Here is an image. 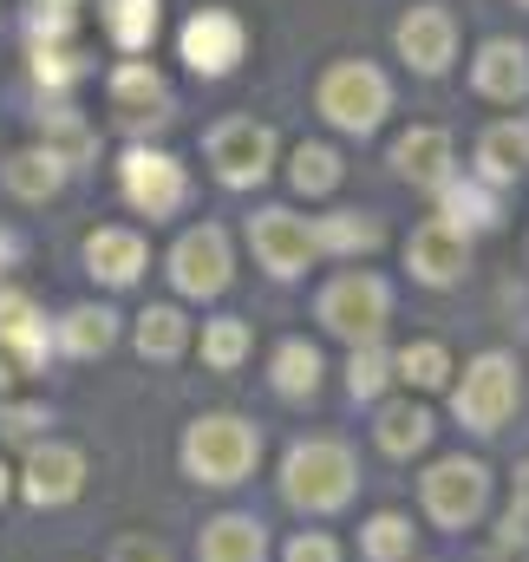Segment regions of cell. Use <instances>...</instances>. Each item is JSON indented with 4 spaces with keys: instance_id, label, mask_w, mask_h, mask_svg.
I'll use <instances>...</instances> for the list:
<instances>
[{
    "instance_id": "9a60e30c",
    "label": "cell",
    "mask_w": 529,
    "mask_h": 562,
    "mask_svg": "<svg viewBox=\"0 0 529 562\" xmlns=\"http://www.w3.org/2000/svg\"><path fill=\"white\" fill-rule=\"evenodd\" d=\"M393 170L412 190H444L458 177V157H451V132L444 125H412L393 144Z\"/></svg>"
},
{
    "instance_id": "60d3db41",
    "label": "cell",
    "mask_w": 529,
    "mask_h": 562,
    "mask_svg": "<svg viewBox=\"0 0 529 562\" xmlns=\"http://www.w3.org/2000/svg\"><path fill=\"white\" fill-rule=\"evenodd\" d=\"M517 504H524V517H529V464L517 471Z\"/></svg>"
},
{
    "instance_id": "277c9868",
    "label": "cell",
    "mask_w": 529,
    "mask_h": 562,
    "mask_svg": "<svg viewBox=\"0 0 529 562\" xmlns=\"http://www.w3.org/2000/svg\"><path fill=\"white\" fill-rule=\"evenodd\" d=\"M177 53L196 79H229L249 59V20L236 7H196L177 33Z\"/></svg>"
},
{
    "instance_id": "d6a6232c",
    "label": "cell",
    "mask_w": 529,
    "mask_h": 562,
    "mask_svg": "<svg viewBox=\"0 0 529 562\" xmlns=\"http://www.w3.org/2000/svg\"><path fill=\"white\" fill-rule=\"evenodd\" d=\"M72 26H79V0H33V7H26V33H33V46H66Z\"/></svg>"
},
{
    "instance_id": "d6986e66",
    "label": "cell",
    "mask_w": 529,
    "mask_h": 562,
    "mask_svg": "<svg viewBox=\"0 0 529 562\" xmlns=\"http://www.w3.org/2000/svg\"><path fill=\"white\" fill-rule=\"evenodd\" d=\"M477 177H484V183H524L529 177V125L497 119V125L477 138Z\"/></svg>"
},
{
    "instance_id": "e0dca14e",
    "label": "cell",
    "mask_w": 529,
    "mask_h": 562,
    "mask_svg": "<svg viewBox=\"0 0 529 562\" xmlns=\"http://www.w3.org/2000/svg\"><path fill=\"white\" fill-rule=\"evenodd\" d=\"M144 262H150V249H144V236L137 229H92L86 236V269L105 281V288H132L144 276Z\"/></svg>"
},
{
    "instance_id": "4fadbf2b",
    "label": "cell",
    "mask_w": 529,
    "mask_h": 562,
    "mask_svg": "<svg viewBox=\"0 0 529 562\" xmlns=\"http://www.w3.org/2000/svg\"><path fill=\"white\" fill-rule=\"evenodd\" d=\"M249 249L274 281H294L307 262H314V236L294 210H256L249 216Z\"/></svg>"
},
{
    "instance_id": "e575fe53",
    "label": "cell",
    "mask_w": 529,
    "mask_h": 562,
    "mask_svg": "<svg viewBox=\"0 0 529 562\" xmlns=\"http://www.w3.org/2000/svg\"><path fill=\"white\" fill-rule=\"evenodd\" d=\"M386 380H393V360L380 353V340H373V347H353V367H347V393H353V400H373Z\"/></svg>"
},
{
    "instance_id": "d590c367",
    "label": "cell",
    "mask_w": 529,
    "mask_h": 562,
    "mask_svg": "<svg viewBox=\"0 0 529 562\" xmlns=\"http://www.w3.org/2000/svg\"><path fill=\"white\" fill-rule=\"evenodd\" d=\"M367 557L373 562L412 557V524H405V517H373V524H367Z\"/></svg>"
},
{
    "instance_id": "f35d334b",
    "label": "cell",
    "mask_w": 529,
    "mask_h": 562,
    "mask_svg": "<svg viewBox=\"0 0 529 562\" xmlns=\"http://www.w3.org/2000/svg\"><path fill=\"white\" fill-rule=\"evenodd\" d=\"M112 562H170V557H164V550H157L150 537H125V543L112 550Z\"/></svg>"
},
{
    "instance_id": "f546056e",
    "label": "cell",
    "mask_w": 529,
    "mask_h": 562,
    "mask_svg": "<svg viewBox=\"0 0 529 562\" xmlns=\"http://www.w3.org/2000/svg\"><path fill=\"white\" fill-rule=\"evenodd\" d=\"M40 144H46V150H53L66 170H72V164L92 150V138H86V125H79V112H72V105H53V112H40Z\"/></svg>"
},
{
    "instance_id": "4316f807",
    "label": "cell",
    "mask_w": 529,
    "mask_h": 562,
    "mask_svg": "<svg viewBox=\"0 0 529 562\" xmlns=\"http://www.w3.org/2000/svg\"><path fill=\"white\" fill-rule=\"evenodd\" d=\"M190 347V321L177 307H144L137 314V353L144 360H177Z\"/></svg>"
},
{
    "instance_id": "7bdbcfd3",
    "label": "cell",
    "mask_w": 529,
    "mask_h": 562,
    "mask_svg": "<svg viewBox=\"0 0 529 562\" xmlns=\"http://www.w3.org/2000/svg\"><path fill=\"white\" fill-rule=\"evenodd\" d=\"M517 7H529V0H517Z\"/></svg>"
},
{
    "instance_id": "7c38bea8",
    "label": "cell",
    "mask_w": 529,
    "mask_h": 562,
    "mask_svg": "<svg viewBox=\"0 0 529 562\" xmlns=\"http://www.w3.org/2000/svg\"><path fill=\"white\" fill-rule=\"evenodd\" d=\"M484 497H491V477H484V464H471V458H444V464L425 471V510H431L444 530H464V524L484 510Z\"/></svg>"
},
{
    "instance_id": "5b68a950",
    "label": "cell",
    "mask_w": 529,
    "mask_h": 562,
    "mask_svg": "<svg viewBox=\"0 0 529 562\" xmlns=\"http://www.w3.org/2000/svg\"><path fill=\"white\" fill-rule=\"evenodd\" d=\"M281 484H288V497L307 504V510H340V504L353 497V458H347V445H334V438H307V445L288 451Z\"/></svg>"
},
{
    "instance_id": "74e56055",
    "label": "cell",
    "mask_w": 529,
    "mask_h": 562,
    "mask_svg": "<svg viewBox=\"0 0 529 562\" xmlns=\"http://www.w3.org/2000/svg\"><path fill=\"white\" fill-rule=\"evenodd\" d=\"M33 425H46L40 406H7V413H0V431H7V438H26Z\"/></svg>"
},
{
    "instance_id": "5bb4252c",
    "label": "cell",
    "mask_w": 529,
    "mask_h": 562,
    "mask_svg": "<svg viewBox=\"0 0 529 562\" xmlns=\"http://www.w3.org/2000/svg\"><path fill=\"white\" fill-rule=\"evenodd\" d=\"M464 262H471V236L451 229L444 216H431V223H418L405 236V269L425 281V288H451V281L464 276Z\"/></svg>"
},
{
    "instance_id": "1f68e13d",
    "label": "cell",
    "mask_w": 529,
    "mask_h": 562,
    "mask_svg": "<svg viewBox=\"0 0 529 562\" xmlns=\"http://www.w3.org/2000/svg\"><path fill=\"white\" fill-rule=\"evenodd\" d=\"M243 353H249V321L223 314V321H210V327H203V360H210L216 373L243 367Z\"/></svg>"
},
{
    "instance_id": "b9f144b4",
    "label": "cell",
    "mask_w": 529,
    "mask_h": 562,
    "mask_svg": "<svg viewBox=\"0 0 529 562\" xmlns=\"http://www.w3.org/2000/svg\"><path fill=\"white\" fill-rule=\"evenodd\" d=\"M0 491H7V471H0Z\"/></svg>"
},
{
    "instance_id": "ba28073f",
    "label": "cell",
    "mask_w": 529,
    "mask_h": 562,
    "mask_svg": "<svg viewBox=\"0 0 529 562\" xmlns=\"http://www.w3.org/2000/svg\"><path fill=\"white\" fill-rule=\"evenodd\" d=\"M517 400H524L517 360H510V353H477L451 406H458V419L471 425V431H497V425L517 413Z\"/></svg>"
},
{
    "instance_id": "7a4b0ae2",
    "label": "cell",
    "mask_w": 529,
    "mask_h": 562,
    "mask_svg": "<svg viewBox=\"0 0 529 562\" xmlns=\"http://www.w3.org/2000/svg\"><path fill=\"white\" fill-rule=\"evenodd\" d=\"M262 458V438L249 419H229V413H210V419L190 425L183 438V471L196 484H243Z\"/></svg>"
},
{
    "instance_id": "8992f818",
    "label": "cell",
    "mask_w": 529,
    "mask_h": 562,
    "mask_svg": "<svg viewBox=\"0 0 529 562\" xmlns=\"http://www.w3.org/2000/svg\"><path fill=\"white\" fill-rule=\"evenodd\" d=\"M119 190H125V203H132L137 216L164 223V216H177V210L190 203V170H183L170 150L132 144V150H125V164H119Z\"/></svg>"
},
{
    "instance_id": "44dd1931",
    "label": "cell",
    "mask_w": 529,
    "mask_h": 562,
    "mask_svg": "<svg viewBox=\"0 0 529 562\" xmlns=\"http://www.w3.org/2000/svg\"><path fill=\"white\" fill-rule=\"evenodd\" d=\"M0 347L13 353V367H40V353H46V321H40L33 294H20V288H0Z\"/></svg>"
},
{
    "instance_id": "836d02e7",
    "label": "cell",
    "mask_w": 529,
    "mask_h": 562,
    "mask_svg": "<svg viewBox=\"0 0 529 562\" xmlns=\"http://www.w3.org/2000/svg\"><path fill=\"white\" fill-rule=\"evenodd\" d=\"M393 367H398V380H412V386H425V393L451 380V353H444L438 340H412V347L398 353Z\"/></svg>"
},
{
    "instance_id": "cb8c5ba5",
    "label": "cell",
    "mask_w": 529,
    "mask_h": 562,
    "mask_svg": "<svg viewBox=\"0 0 529 562\" xmlns=\"http://www.w3.org/2000/svg\"><path fill=\"white\" fill-rule=\"evenodd\" d=\"M262 524L256 517H216L203 530V562H262Z\"/></svg>"
},
{
    "instance_id": "484cf974",
    "label": "cell",
    "mask_w": 529,
    "mask_h": 562,
    "mask_svg": "<svg viewBox=\"0 0 529 562\" xmlns=\"http://www.w3.org/2000/svg\"><path fill=\"white\" fill-rule=\"evenodd\" d=\"M112 340H119V314H112V307H72L66 327H59V347H66L72 360H92V353H105Z\"/></svg>"
},
{
    "instance_id": "ac0fdd59",
    "label": "cell",
    "mask_w": 529,
    "mask_h": 562,
    "mask_svg": "<svg viewBox=\"0 0 529 562\" xmlns=\"http://www.w3.org/2000/svg\"><path fill=\"white\" fill-rule=\"evenodd\" d=\"M79 484H86V458L72 445H40L26 458V497L33 504H72Z\"/></svg>"
},
{
    "instance_id": "ffe728a7",
    "label": "cell",
    "mask_w": 529,
    "mask_h": 562,
    "mask_svg": "<svg viewBox=\"0 0 529 562\" xmlns=\"http://www.w3.org/2000/svg\"><path fill=\"white\" fill-rule=\"evenodd\" d=\"M0 183H7L20 203H46V196L66 190V164H59L46 144H26V150H13V157L0 164Z\"/></svg>"
},
{
    "instance_id": "d4e9b609",
    "label": "cell",
    "mask_w": 529,
    "mask_h": 562,
    "mask_svg": "<svg viewBox=\"0 0 529 562\" xmlns=\"http://www.w3.org/2000/svg\"><path fill=\"white\" fill-rule=\"evenodd\" d=\"M340 177H347V164H340L334 144H294V157H288V183H294L301 196H327V190H340Z\"/></svg>"
},
{
    "instance_id": "3957f363",
    "label": "cell",
    "mask_w": 529,
    "mask_h": 562,
    "mask_svg": "<svg viewBox=\"0 0 529 562\" xmlns=\"http://www.w3.org/2000/svg\"><path fill=\"white\" fill-rule=\"evenodd\" d=\"M386 321H393V294H386L380 276L347 269V276H334L320 288V327H327V334H340V340H353V347H373V340L386 334Z\"/></svg>"
},
{
    "instance_id": "603a6c76",
    "label": "cell",
    "mask_w": 529,
    "mask_h": 562,
    "mask_svg": "<svg viewBox=\"0 0 529 562\" xmlns=\"http://www.w3.org/2000/svg\"><path fill=\"white\" fill-rule=\"evenodd\" d=\"M99 20L112 33V46L137 59L150 40H157V20H164V0H99Z\"/></svg>"
},
{
    "instance_id": "4dcf8cb0",
    "label": "cell",
    "mask_w": 529,
    "mask_h": 562,
    "mask_svg": "<svg viewBox=\"0 0 529 562\" xmlns=\"http://www.w3.org/2000/svg\"><path fill=\"white\" fill-rule=\"evenodd\" d=\"M33 79L46 86V92H66V86H79L86 79V53L66 40V46H33Z\"/></svg>"
},
{
    "instance_id": "83f0119b",
    "label": "cell",
    "mask_w": 529,
    "mask_h": 562,
    "mask_svg": "<svg viewBox=\"0 0 529 562\" xmlns=\"http://www.w3.org/2000/svg\"><path fill=\"white\" fill-rule=\"evenodd\" d=\"M274 386H281L288 400H314V386H320V353H314L307 340H281V347H274Z\"/></svg>"
},
{
    "instance_id": "f1b7e54d",
    "label": "cell",
    "mask_w": 529,
    "mask_h": 562,
    "mask_svg": "<svg viewBox=\"0 0 529 562\" xmlns=\"http://www.w3.org/2000/svg\"><path fill=\"white\" fill-rule=\"evenodd\" d=\"M425 438H431V413H425V406H405V400H398V406H380V445H386L393 458H412Z\"/></svg>"
},
{
    "instance_id": "30bf717a",
    "label": "cell",
    "mask_w": 529,
    "mask_h": 562,
    "mask_svg": "<svg viewBox=\"0 0 529 562\" xmlns=\"http://www.w3.org/2000/svg\"><path fill=\"white\" fill-rule=\"evenodd\" d=\"M105 99H112V119L125 132H157L170 119V86L150 59H119L112 79H105Z\"/></svg>"
},
{
    "instance_id": "2e32d148",
    "label": "cell",
    "mask_w": 529,
    "mask_h": 562,
    "mask_svg": "<svg viewBox=\"0 0 529 562\" xmlns=\"http://www.w3.org/2000/svg\"><path fill=\"white\" fill-rule=\"evenodd\" d=\"M471 86H477V99H491V105H517L529 99V46L524 40H484L477 46V59H471Z\"/></svg>"
},
{
    "instance_id": "6da1fadb",
    "label": "cell",
    "mask_w": 529,
    "mask_h": 562,
    "mask_svg": "<svg viewBox=\"0 0 529 562\" xmlns=\"http://www.w3.org/2000/svg\"><path fill=\"white\" fill-rule=\"evenodd\" d=\"M314 105H320V119H327L334 132L367 138V132H380L386 112H393V79H386L373 59H334V66L320 72V86H314Z\"/></svg>"
},
{
    "instance_id": "9c48e42d",
    "label": "cell",
    "mask_w": 529,
    "mask_h": 562,
    "mask_svg": "<svg viewBox=\"0 0 529 562\" xmlns=\"http://www.w3.org/2000/svg\"><path fill=\"white\" fill-rule=\"evenodd\" d=\"M393 46H398V59H405L418 79H438V72H451V59H458V13H451L444 0H425V7H412V13L393 26Z\"/></svg>"
},
{
    "instance_id": "52a82bcc",
    "label": "cell",
    "mask_w": 529,
    "mask_h": 562,
    "mask_svg": "<svg viewBox=\"0 0 529 562\" xmlns=\"http://www.w3.org/2000/svg\"><path fill=\"white\" fill-rule=\"evenodd\" d=\"M203 157H210V170H216L223 190H256L274 170V132L256 125V119H223L203 138Z\"/></svg>"
},
{
    "instance_id": "8d00e7d4",
    "label": "cell",
    "mask_w": 529,
    "mask_h": 562,
    "mask_svg": "<svg viewBox=\"0 0 529 562\" xmlns=\"http://www.w3.org/2000/svg\"><path fill=\"white\" fill-rule=\"evenodd\" d=\"M288 562H340V550H334L327 537H294V543H288Z\"/></svg>"
},
{
    "instance_id": "8fae6325",
    "label": "cell",
    "mask_w": 529,
    "mask_h": 562,
    "mask_svg": "<svg viewBox=\"0 0 529 562\" xmlns=\"http://www.w3.org/2000/svg\"><path fill=\"white\" fill-rule=\"evenodd\" d=\"M170 281H177V294H190V301L223 294V288H229V236H223L216 223L183 229L177 249H170Z\"/></svg>"
},
{
    "instance_id": "7402d4cb",
    "label": "cell",
    "mask_w": 529,
    "mask_h": 562,
    "mask_svg": "<svg viewBox=\"0 0 529 562\" xmlns=\"http://www.w3.org/2000/svg\"><path fill=\"white\" fill-rule=\"evenodd\" d=\"M307 236H314V256H320V249H327V256H373V249L386 243L380 216H360V210H334V216H320Z\"/></svg>"
},
{
    "instance_id": "ab89813d",
    "label": "cell",
    "mask_w": 529,
    "mask_h": 562,
    "mask_svg": "<svg viewBox=\"0 0 529 562\" xmlns=\"http://www.w3.org/2000/svg\"><path fill=\"white\" fill-rule=\"evenodd\" d=\"M13 262H20V236H13V229H0V276H7Z\"/></svg>"
}]
</instances>
